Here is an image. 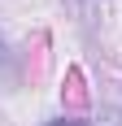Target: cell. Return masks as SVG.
I'll list each match as a JSON object with an SVG mask.
<instances>
[{
  "label": "cell",
  "instance_id": "cell-2",
  "mask_svg": "<svg viewBox=\"0 0 122 126\" xmlns=\"http://www.w3.org/2000/svg\"><path fill=\"white\" fill-rule=\"evenodd\" d=\"M4 65H9V48H4V39H0V74H4Z\"/></svg>",
  "mask_w": 122,
  "mask_h": 126
},
{
  "label": "cell",
  "instance_id": "cell-1",
  "mask_svg": "<svg viewBox=\"0 0 122 126\" xmlns=\"http://www.w3.org/2000/svg\"><path fill=\"white\" fill-rule=\"evenodd\" d=\"M52 126H87L83 117H61V122H52Z\"/></svg>",
  "mask_w": 122,
  "mask_h": 126
}]
</instances>
